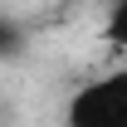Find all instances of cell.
I'll use <instances>...</instances> for the list:
<instances>
[{
    "mask_svg": "<svg viewBox=\"0 0 127 127\" xmlns=\"http://www.w3.org/2000/svg\"><path fill=\"white\" fill-rule=\"evenodd\" d=\"M103 39L112 49L127 54V0H108V15H103Z\"/></svg>",
    "mask_w": 127,
    "mask_h": 127,
    "instance_id": "cell-2",
    "label": "cell"
},
{
    "mask_svg": "<svg viewBox=\"0 0 127 127\" xmlns=\"http://www.w3.org/2000/svg\"><path fill=\"white\" fill-rule=\"evenodd\" d=\"M68 127H127V68H112L103 78H88L64 103Z\"/></svg>",
    "mask_w": 127,
    "mask_h": 127,
    "instance_id": "cell-1",
    "label": "cell"
}]
</instances>
